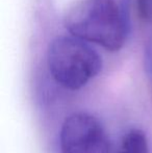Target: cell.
Instances as JSON below:
<instances>
[{
	"label": "cell",
	"instance_id": "6da1fadb",
	"mask_svg": "<svg viewBox=\"0 0 152 153\" xmlns=\"http://www.w3.org/2000/svg\"><path fill=\"white\" fill-rule=\"evenodd\" d=\"M64 22L70 34L108 51L120 50L128 31L127 19L116 0H76Z\"/></svg>",
	"mask_w": 152,
	"mask_h": 153
},
{
	"label": "cell",
	"instance_id": "7a4b0ae2",
	"mask_svg": "<svg viewBox=\"0 0 152 153\" xmlns=\"http://www.w3.org/2000/svg\"><path fill=\"white\" fill-rule=\"evenodd\" d=\"M47 65L59 85L75 91L99 74L102 59L89 42L70 34L51 41L47 50Z\"/></svg>",
	"mask_w": 152,
	"mask_h": 153
},
{
	"label": "cell",
	"instance_id": "3957f363",
	"mask_svg": "<svg viewBox=\"0 0 152 153\" xmlns=\"http://www.w3.org/2000/svg\"><path fill=\"white\" fill-rule=\"evenodd\" d=\"M62 153H108L110 143L97 118L75 113L67 118L61 129Z\"/></svg>",
	"mask_w": 152,
	"mask_h": 153
},
{
	"label": "cell",
	"instance_id": "277c9868",
	"mask_svg": "<svg viewBox=\"0 0 152 153\" xmlns=\"http://www.w3.org/2000/svg\"><path fill=\"white\" fill-rule=\"evenodd\" d=\"M117 153H149L145 133L140 129H132L122 140Z\"/></svg>",
	"mask_w": 152,
	"mask_h": 153
},
{
	"label": "cell",
	"instance_id": "5b68a950",
	"mask_svg": "<svg viewBox=\"0 0 152 153\" xmlns=\"http://www.w3.org/2000/svg\"><path fill=\"white\" fill-rule=\"evenodd\" d=\"M144 68H145V72H146L147 79H148L149 83H150L151 91H152V47H148L145 50Z\"/></svg>",
	"mask_w": 152,
	"mask_h": 153
},
{
	"label": "cell",
	"instance_id": "8992f818",
	"mask_svg": "<svg viewBox=\"0 0 152 153\" xmlns=\"http://www.w3.org/2000/svg\"><path fill=\"white\" fill-rule=\"evenodd\" d=\"M139 4V10L143 17H148V0H138Z\"/></svg>",
	"mask_w": 152,
	"mask_h": 153
}]
</instances>
